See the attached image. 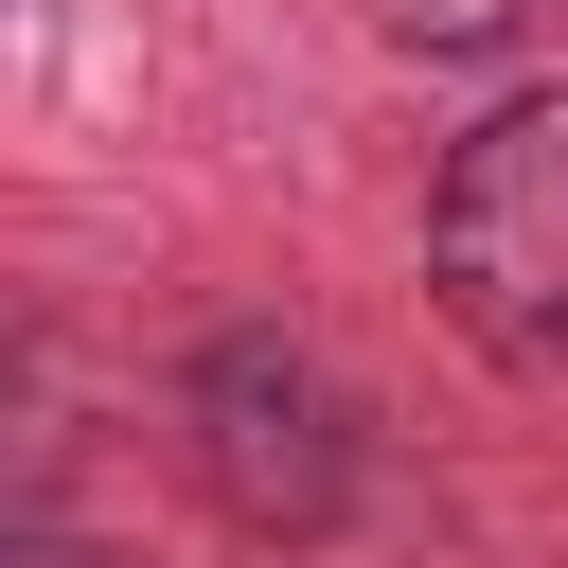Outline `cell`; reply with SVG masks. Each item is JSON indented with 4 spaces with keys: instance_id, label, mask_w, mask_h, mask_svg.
Segmentation results:
<instances>
[{
    "instance_id": "1",
    "label": "cell",
    "mask_w": 568,
    "mask_h": 568,
    "mask_svg": "<svg viewBox=\"0 0 568 568\" xmlns=\"http://www.w3.org/2000/svg\"><path fill=\"white\" fill-rule=\"evenodd\" d=\"M426 284H444V320H462L479 355L568 373V89H515V106L444 160V195H426Z\"/></svg>"
},
{
    "instance_id": "2",
    "label": "cell",
    "mask_w": 568,
    "mask_h": 568,
    "mask_svg": "<svg viewBox=\"0 0 568 568\" xmlns=\"http://www.w3.org/2000/svg\"><path fill=\"white\" fill-rule=\"evenodd\" d=\"M195 462H213V497H231L248 532H320L337 479H355V408H337V373H302L284 337H231V355L195 373Z\"/></svg>"
},
{
    "instance_id": "3",
    "label": "cell",
    "mask_w": 568,
    "mask_h": 568,
    "mask_svg": "<svg viewBox=\"0 0 568 568\" xmlns=\"http://www.w3.org/2000/svg\"><path fill=\"white\" fill-rule=\"evenodd\" d=\"M408 53H515V36H550L568 0H373Z\"/></svg>"
},
{
    "instance_id": "4",
    "label": "cell",
    "mask_w": 568,
    "mask_h": 568,
    "mask_svg": "<svg viewBox=\"0 0 568 568\" xmlns=\"http://www.w3.org/2000/svg\"><path fill=\"white\" fill-rule=\"evenodd\" d=\"M18 568H89V550H18Z\"/></svg>"
}]
</instances>
